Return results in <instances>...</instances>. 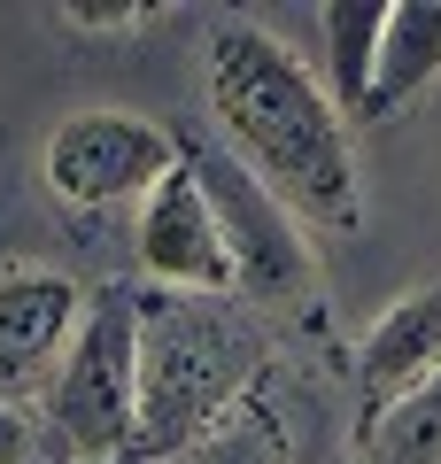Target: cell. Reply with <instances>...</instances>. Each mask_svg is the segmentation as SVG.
Listing matches in <instances>:
<instances>
[{"label": "cell", "mask_w": 441, "mask_h": 464, "mask_svg": "<svg viewBox=\"0 0 441 464\" xmlns=\"http://www.w3.org/2000/svg\"><path fill=\"white\" fill-rule=\"evenodd\" d=\"M201 85L225 124L232 155L310 225H357L364 179L348 148V116L333 109L326 78L263 24H217L201 47Z\"/></svg>", "instance_id": "6da1fadb"}, {"label": "cell", "mask_w": 441, "mask_h": 464, "mask_svg": "<svg viewBox=\"0 0 441 464\" xmlns=\"http://www.w3.org/2000/svg\"><path fill=\"white\" fill-rule=\"evenodd\" d=\"M263 387V333L217 295L140 302V457L179 464Z\"/></svg>", "instance_id": "7a4b0ae2"}, {"label": "cell", "mask_w": 441, "mask_h": 464, "mask_svg": "<svg viewBox=\"0 0 441 464\" xmlns=\"http://www.w3.org/2000/svg\"><path fill=\"white\" fill-rule=\"evenodd\" d=\"M47 449L54 464H116L140 449V295L101 286L47 387Z\"/></svg>", "instance_id": "3957f363"}, {"label": "cell", "mask_w": 441, "mask_h": 464, "mask_svg": "<svg viewBox=\"0 0 441 464\" xmlns=\"http://www.w3.org/2000/svg\"><path fill=\"white\" fill-rule=\"evenodd\" d=\"M186 163H194L201 194H210V209H217V232H225L232 295H240L248 310H302L310 286H318L302 217H294L232 148H201V140H186Z\"/></svg>", "instance_id": "277c9868"}, {"label": "cell", "mask_w": 441, "mask_h": 464, "mask_svg": "<svg viewBox=\"0 0 441 464\" xmlns=\"http://www.w3.org/2000/svg\"><path fill=\"white\" fill-rule=\"evenodd\" d=\"M179 155L186 140H171L140 109H78L47 140V186L70 209H116V201H147L179 170Z\"/></svg>", "instance_id": "5b68a950"}, {"label": "cell", "mask_w": 441, "mask_h": 464, "mask_svg": "<svg viewBox=\"0 0 441 464\" xmlns=\"http://www.w3.org/2000/svg\"><path fill=\"white\" fill-rule=\"evenodd\" d=\"M85 302L93 295L54 264L0 271V402H32L54 387V372L85 325Z\"/></svg>", "instance_id": "8992f818"}, {"label": "cell", "mask_w": 441, "mask_h": 464, "mask_svg": "<svg viewBox=\"0 0 441 464\" xmlns=\"http://www.w3.org/2000/svg\"><path fill=\"white\" fill-rule=\"evenodd\" d=\"M132 256H140V271L163 286V295H232L225 232H217V209H210V194H201V179H194L186 155H179V170L140 201Z\"/></svg>", "instance_id": "52a82bcc"}, {"label": "cell", "mask_w": 441, "mask_h": 464, "mask_svg": "<svg viewBox=\"0 0 441 464\" xmlns=\"http://www.w3.org/2000/svg\"><path fill=\"white\" fill-rule=\"evenodd\" d=\"M426 380H441V279L403 295L372 333H364V356H357V395L372 418H387L403 395H418ZM364 418V426H372Z\"/></svg>", "instance_id": "ba28073f"}, {"label": "cell", "mask_w": 441, "mask_h": 464, "mask_svg": "<svg viewBox=\"0 0 441 464\" xmlns=\"http://www.w3.org/2000/svg\"><path fill=\"white\" fill-rule=\"evenodd\" d=\"M434 78H441V0H387L379 78H372V109H364V124L403 116Z\"/></svg>", "instance_id": "9c48e42d"}, {"label": "cell", "mask_w": 441, "mask_h": 464, "mask_svg": "<svg viewBox=\"0 0 441 464\" xmlns=\"http://www.w3.org/2000/svg\"><path fill=\"white\" fill-rule=\"evenodd\" d=\"M379 32H387V0H333L318 8V39H326V93L341 116L372 109L379 78Z\"/></svg>", "instance_id": "30bf717a"}, {"label": "cell", "mask_w": 441, "mask_h": 464, "mask_svg": "<svg viewBox=\"0 0 441 464\" xmlns=\"http://www.w3.org/2000/svg\"><path fill=\"white\" fill-rule=\"evenodd\" d=\"M179 464H294V426H287V411L256 387V395H248L232 418H217Z\"/></svg>", "instance_id": "8fae6325"}, {"label": "cell", "mask_w": 441, "mask_h": 464, "mask_svg": "<svg viewBox=\"0 0 441 464\" xmlns=\"http://www.w3.org/2000/svg\"><path fill=\"white\" fill-rule=\"evenodd\" d=\"M357 457L364 464H441V380H426L387 418H372L357 433Z\"/></svg>", "instance_id": "7c38bea8"}, {"label": "cell", "mask_w": 441, "mask_h": 464, "mask_svg": "<svg viewBox=\"0 0 441 464\" xmlns=\"http://www.w3.org/2000/svg\"><path fill=\"white\" fill-rule=\"evenodd\" d=\"M39 449H47V426L24 402H0V464H39Z\"/></svg>", "instance_id": "4fadbf2b"}, {"label": "cell", "mask_w": 441, "mask_h": 464, "mask_svg": "<svg viewBox=\"0 0 441 464\" xmlns=\"http://www.w3.org/2000/svg\"><path fill=\"white\" fill-rule=\"evenodd\" d=\"M147 16H155V8H140V0H116V8H85V0H70V8H54V24H78V32H140Z\"/></svg>", "instance_id": "5bb4252c"}, {"label": "cell", "mask_w": 441, "mask_h": 464, "mask_svg": "<svg viewBox=\"0 0 441 464\" xmlns=\"http://www.w3.org/2000/svg\"><path fill=\"white\" fill-rule=\"evenodd\" d=\"M116 464H163V457H140V449H132V457H116Z\"/></svg>", "instance_id": "9a60e30c"}]
</instances>
